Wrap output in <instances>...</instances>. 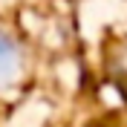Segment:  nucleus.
<instances>
[{"label": "nucleus", "instance_id": "1", "mask_svg": "<svg viewBox=\"0 0 127 127\" xmlns=\"http://www.w3.org/2000/svg\"><path fill=\"white\" fill-rule=\"evenodd\" d=\"M23 72V52L15 38L0 32V90L12 87Z\"/></svg>", "mask_w": 127, "mask_h": 127}]
</instances>
